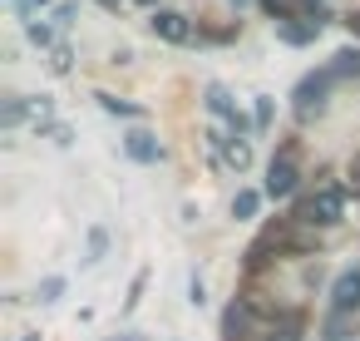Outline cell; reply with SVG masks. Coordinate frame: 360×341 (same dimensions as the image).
Wrapping results in <instances>:
<instances>
[{
    "instance_id": "obj_2",
    "label": "cell",
    "mask_w": 360,
    "mask_h": 341,
    "mask_svg": "<svg viewBox=\"0 0 360 341\" xmlns=\"http://www.w3.org/2000/svg\"><path fill=\"white\" fill-rule=\"evenodd\" d=\"M330 85H335V75H330V70H321V75H306V80L296 85V114L306 119L311 109H321V104H326V89H330Z\"/></svg>"
},
{
    "instance_id": "obj_12",
    "label": "cell",
    "mask_w": 360,
    "mask_h": 341,
    "mask_svg": "<svg viewBox=\"0 0 360 341\" xmlns=\"http://www.w3.org/2000/svg\"><path fill=\"white\" fill-rule=\"evenodd\" d=\"M25 35H30L35 45H50V50H55V30H50V25H40V20H30V30H25Z\"/></svg>"
},
{
    "instance_id": "obj_15",
    "label": "cell",
    "mask_w": 360,
    "mask_h": 341,
    "mask_svg": "<svg viewBox=\"0 0 360 341\" xmlns=\"http://www.w3.org/2000/svg\"><path fill=\"white\" fill-rule=\"evenodd\" d=\"M104 242H109V237H104V228H94V232H89V252L99 257V252H104Z\"/></svg>"
},
{
    "instance_id": "obj_10",
    "label": "cell",
    "mask_w": 360,
    "mask_h": 341,
    "mask_svg": "<svg viewBox=\"0 0 360 341\" xmlns=\"http://www.w3.org/2000/svg\"><path fill=\"white\" fill-rule=\"evenodd\" d=\"M257 208H262V193H252V188H242V193L232 198V213H237V218H257Z\"/></svg>"
},
{
    "instance_id": "obj_16",
    "label": "cell",
    "mask_w": 360,
    "mask_h": 341,
    "mask_svg": "<svg viewBox=\"0 0 360 341\" xmlns=\"http://www.w3.org/2000/svg\"><path fill=\"white\" fill-rule=\"evenodd\" d=\"M40 292H45V302H55V297H60V292H65V282H60V277H50V282H45V287H40Z\"/></svg>"
},
{
    "instance_id": "obj_1",
    "label": "cell",
    "mask_w": 360,
    "mask_h": 341,
    "mask_svg": "<svg viewBox=\"0 0 360 341\" xmlns=\"http://www.w3.org/2000/svg\"><path fill=\"white\" fill-rule=\"evenodd\" d=\"M340 208H345V193L330 183V188L311 193V203L301 208V218H306V223H340Z\"/></svg>"
},
{
    "instance_id": "obj_9",
    "label": "cell",
    "mask_w": 360,
    "mask_h": 341,
    "mask_svg": "<svg viewBox=\"0 0 360 341\" xmlns=\"http://www.w3.org/2000/svg\"><path fill=\"white\" fill-rule=\"evenodd\" d=\"M326 70H330L335 80H345V75H360V50H340V55H335Z\"/></svg>"
},
{
    "instance_id": "obj_6",
    "label": "cell",
    "mask_w": 360,
    "mask_h": 341,
    "mask_svg": "<svg viewBox=\"0 0 360 341\" xmlns=\"http://www.w3.org/2000/svg\"><path fill=\"white\" fill-rule=\"evenodd\" d=\"M212 144H217V154H222V163H227V168H237V173H247V168H252V144H247V139H237V134H232V139H212Z\"/></svg>"
},
{
    "instance_id": "obj_8",
    "label": "cell",
    "mask_w": 360,
    "mask_h": 341,
    "mask_svg": "<svg viewBox=\"0 0 360 341\" xmlns=\"http://www.w3.org/2000/svg\"><path fill=\"white\" fill-rule=\"evenodd\" d=\"M276 35H281L286 45H306L316 30H311V25H296V16H286V20H276Z\"/></svg>"
},
{
    "instance_id": "obj_5",
    "label": "cell",
    "mask_w": 360,
    "mask_h": 341,
    "mask_svg": "<svg viewBox=\"0 0 360 341\" xmlns=\"http://www.w3.org/2000/svg\"><path fill=\"white\" fill-rule=\"evenodd\" d=\"M153 35L168 40V45H183L193 30H188V16H178V11H153Z\"/></svg>"
},
{
    "instance_id": "obj_14",
    "label": "cell",
    "mask_w": 360,
    "mask_h": 341,
    "mask_svg": "<svg viewBox=\"0 0 360 341\" xmlns=\"http://www.w3.org/2000/svg\"><path fill=\"white\" fill-rule=\"evenodd\" d=\"M20 119H25V104L11 99V104H6V124H20Z\"/></svg>"
},
{
    "instance_id": "obj_18",
    "label": "cell",
    "mask_w": 360,
    "mask_h": 341,
    "mask_svg": "<svg viewBox=\"0 0 360 341\" xmlns=\"http://www.w3.org/2000/svg\"><path fill=\"white\" fill-rule=\"evenodd\" d=\"M134 6H158V0H134Z\"/></svg>"
},
{
    "instance_id": "obj_19",
    "label": "cell",
    "mask_w": 360,
    "mask_h": 341,
    "mask_svg": "<svg viewBox=\"0 0 360 341\" xmlns=\"http://www.w3.org/2000/svg\"><path fill=\"white\" fill-rule=\"evenodd\" d=\"M232 6H237V11H242V6H252V0H232Z\"/></svg>"
},
{
    "instance_id": "obj_7",
    "label": "cell",
    "mask_w": 360,
    "mask_h": 341,
    "mask_svg": "<svg viewBox=\"0 0 360 341\" xmlns=\"http://www.w3.org/2000/svg\"><path fill=\"white\" fill-rule=\"evenodd\" d=\"M124 149H129V159H134V163H153V159H158V139H153V134H143V129H139V134H129V139H124Z\"/></svg>"
},
{
    "instance_id": "obj_4",
    "label": "cell",
    "mask_w": 360,
    "mask_h": 341,
    "mask_svg": "<svg viewBox=\"0 0 360 341\" xmlns=\"http://www.w3.org/2000/svg\"><path fill=\"white\" fill-rule=\"evenodd\" d=\"M330 306H335L340 316L360 306V267H345V272L335 277V287H330Z\"/></svg>"
},
{
    "instance_id": "obj_11",
    "label": "cell",
    "mask_w": 360,
    "mask_h": 341,
    "mask_svg": "<svg viewBox=\"0 0 360 341\" xmlns=\"http://www.w3.org/2000/svg\"><path fill=\"white\" fill-rule=\"evenodd\" d=\"M99 104H104L109 114H124V119H139V109H134V104H124V99H114V94H99Z\"/></svg>"
},
{
    "instance_id": "obj_17",
    "label": "cell",
    "mask_w": 360,
    "mask_h": 341,
    "mask_svg": "<svg viewBox=\"0 0 360 341\" xmlns=\"http://www.w3.org/2000/svg\"><path fill=\"white\" fill-rule=\"evenodd\" d=\"M350 30H355V35H360V16H350Z\"/></svg>"
},
{
    "instance_id": "obj_20",
    "label": "cell",
    "mask_w": 360,
    "mask_h": 341,
    "mask_svg": "<svg viewBox=\"0 0 360 341\" xmlns=\"http://www.w3.org/2000/svg\"><path fill=\"white\" fill-rule=\"evenodd\" d=\"M35 6H50V0H35Z\"/></svg>"
},
{
    "instance_id": "obj_3",
    "label": "cell",
    "mask_w": 360,
    "mask_h": 341,
    "mask_svg": "<svg viewBox=\"0 0 360 341\" xmlns=\"http://www.w3.org/2000/svg\"><path fill=\"white\" fill-rule=\"evenodd\" d=\"M296 163H291V154H281V159H271V168H266V198H286V193H296Z\"/></svg>"
},
{
    "instance_id": "obj_13",
    "label": "cell",
    "mask_w": 360,
    "mask_h": 341,
    "mask_svg": "<svg viewBox=\"0 0 360 341\" xmlns=\"http://www.w3.org/2000/svg\"><path fill=\"white\" fill-rule=\"evenodd\" d=\"M70 60H75V55H70V45H55V50H50V70H55V75H65V70H70Z\"/></svg>"
}]
</instances>
